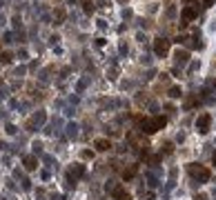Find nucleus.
I'll return each instance as SVG.
<instances>
[{
	"label": "nucleus",
	"mask_w": 216,
	"mask_h": 200,
	"mask_svg": "<svg viewBox=\"0 0 216 200\" xmlns=\"http://www.w3.org/2000/svg\"><path fill=\"white\" fill-rule=\"evenodd\" d=\"M167 125L165 116H154L152 120H140V131L143 133H156L158 129H163Z\"/></svg>",
	"instance_id": "1"
},
{
	"label": "nucleus",
	"mask_w": 216,
	"mask_h": 200,
	"mask_svg": "<svg viewBox=\"0 0 216 200\" xmlns=\"http://www.w3.org/2000/svg\"><path fill=\"white\" fill-rule=\"evenodd\" d=\"M187 171H190V176L194 178V180H210V169L207 167H201V165H196V163H192V165H187Z\"/></svg>",
	"instance_id": "2"
},
{
	"label": "nucleus",
	"mask_w": 216,
	"mask_h": 200,
	"mask_svg": "<svg viewBox=\"0 0 216 200\" xmlns=\"http://www.w3.org/2000/svg\"><path fill=\"white\" fill-rule=\"evenodd\" d=\"M170 45H172L170 38H156L154 40V53L158 58H165V56L170 53Z\"/></svg>",
	"instance_id": "3"
},
{
	"label": "nucleus",
	"mask_w": 216,
	"mask_h": 200,
	"mask_svg": "<svg viewBox=\"0 0 216 200\" xmlns=\"http://www.w3.org/2000/svg\"><path fill=\"white\" fill-rule=\"evenodd\" d=\"M212 127V116L210 113H201L198 118H196V131L198 133H207Z\"/></svg>",
	"instance_id": "4"
},
{
	"label": "nucleus",
	"mask_w": 216,
	"mask_h": 200,
	"mask_svg": "<svg viewBox=\"0 0 216 200\" xmlns=\"http://www.w3.org/2000/svg\"><path fill=\"white\" fill-rule=\"evenodd\" d=\"M174 62H176V67H185L187 62H190V51H187V49H176Z\"/></svg>",
	"instance_id": "5"
},
{
	"label": "nucleus",
	"mask_w": 216,
	"mask_h": 200,
	"mask_svg": "<svg viewBox=\"0 0 216 200\" xmlns=\"http://www.w3.org/2000/svg\"><path fill=\"white\" fill-rule=\"evenodd\" d=\"M196 16H198V9H196V7H192V5H185L183 7V20H187V22H190V20H194V18Z\"/></svg>",
	"instance_id": "6"
},
{
	"label": "nucleus",
	"mask_w": 216,
	"mask_h": 200,
	"mask_svg": "<svg viewBox=\"0 0 216 200\" xmlns=\"http://www.w3.org/2000/svg\"><path fill=\"white\" fill-rule=\"evenodd\" d=\"M69 176L74 178H80V176H85V165H80V163H76V165H71V169H69Z\"/></svg>",
	"instance_id": "7"
},
{
	"label": "nucleus",
	"mask_w": 216,
	"mask_h": 200,
	"mask_svg": "<svg viewBox=\"0 0 216 200\" xmlns=\"http://www.w3.org/2000/svg\"><path fill=\"white\" fill-rule=\"evenodd\" d=\"M94 147H96L98 151H107V149L111 147V142H109L107 138H98L96 142H94Z\"/></svg>",
	"instance_id": "8"
},
{
	"label": "nucleus",
	"mask_w": 216,
	"mask_h": 200,
	"mask_svg": "<svg viewBox=\"0 0 216 200\" xmlns=\"http://www.w3.org/2000/svg\"><path fill=\"white\" fill-rule=\"evenodd\" d=\"M54 16H56V20H54V25H62L65 22V18H67V11L60 7V9H56L54 11Z\"/></svg>",
	"instance_id": "9"
},
{
	"label": "nucleus",
	"mask_w": 216,
	"mask_h": 200,
	"mask_svg": "<svg viewBox=\"0 0 216 200\" xmlns=\"http://www.w3.org/2000/svg\"><path fill=\"white\" fill-rule=\"evenodd\" d=\"M136 171H138V165H131V167H127V169L123 171V178H125V180H131V178L136 176Z\"/></svg>",
	"instance_id": "10"
},
{
	"label": "nucleus",
	"mask_w": 216,
	"mask_h": 200,
	"mask_svg": "<svg viewBox=\"0 0 216 200\" xmlns=\"http://www.w3.org/2000/svg\"><path fill=\"white\" fill-rule=\"evenodd\" d=\"M45 120H47V113H45V111H36V113H34V118H31L34 125H42Z\"/></svg>",
	"instance_id": "11"
},
{
	"label": "nucleus",
	"mask_w": 216,
	"mask_h": 200,
	"mask_svg": "<svg viewBox=\"0 0 216 200\" xmlns=\"http://www.w3.org/2000/svg\"><path fill=\"white\" fill-rule=\"evenodd\" d=\"M36 165H38V160H36V156H25V169H36Z\"/></svg>",
	"instance_id": "12"
},
{
	"label": "nucleus",
	"mask_w": 216,
	"mask_h": 200,
	"mask_svg": "<svg viewBox=\"0 0 216 200\" xmlns=\"http://www.w3.org/2000/svg\"><path fill=\"white\" fill-rule=\"evenodd\" d=\"M87 84H89V76H82V78L78 80V84H76V91L80 93V91H85L87 89Z\"/></svg>",
	"instance_id": "13"
},
{
	"label": "nucleus",
	"mask_w": 216,
	"mask_h": 200,
	"mask_svg": "<svg viewBox=\"0 0 216 200\" xmlns=\"http://www.w3.org/2000/svg\"><path fill=\"white\" fill-rule=\"evenodd\" d=\"M67 136L69 138H76L78 136V125H76V122H69V125H67Z\"/></svg>",
	"instance_id": "14"
},
{
	"label": "nucleus",
	"mask_w": 216,
	"mask_h": 200,
	"mask_svg": "<svg viewBox=\"0 0 216 200\" xmlns=\"http://www.w3.org/2000/svg\"><path fill=\"white\" fill-rule=\"evenodd\" d=\"M11 58H14V56L9 53V51H0V65H9V62H11Z\"/></svg>",
	"instance_id": "15"
},
{
	"label": "nucleus",
	"mask_w": 216,
	"mask_h": 200,
	"mask_svg": "<svg viewBox=\"0 0 216 200\" xmlns=\"http://www.w3.org/2000/svg\"><path fill=\"white\" fill-rule=\"evenodd\" d=\"M82 11H85L87 16L94 14V5H91V0H82Z\"/></svg>",
	"instance_id": "16"
},
{
	"label": "nucleus",
	"mask_w": 216,
	"mask_h": 200,
	"mask_svg": "<svg viewBox=\"0 0 216 200\" xmlns=\"http://www.w3.org/2000/svg\"><path fill=\"white\" fill-rule=\"evenodd\" d=\"M118 51H120V56H127V53H129V45H127L125 40H120V47H118Z\"/></svg>",
	"instance_id": "17"
},
{
	"label": "nucleus",
	"mask_w": 216,
	"mask_h": 200,
	"mask_svg": "<svg viewBox=\"0 0 216 200\" xmlns=\"http://www.w3.org/2000/svg\"><path fill=\"white\" fill-rule=\"evenodd\" d=\"M145 180L149 182V187H156V185H158V178H156L154 174H147V176H145Z\"/></svg>",
	"instance_id": "18"
},
{
	"label": "nucleus",
	"mask_w": 216,
	"mask_h": 200,
	"mask_svg": "<svg viewBox=\"0 0 216 200\" xmlns=\"http://www.w3.org/2000/svg\"><path fill=\"white\" fill-rule=\"evenodd\" d=\"M107 78H109V80H116V78H118V69H116V67H114V69H111V67L107 69Z\"/></svg>",
	"instance_id": "19"
},
{
	"label": "nucleus",
	"mask_w": 216,
	"mask_h": 200,
	"mask_svg": "<svg viewBox=\"0 0 216 200\" xmlns=\"http://www.w3.org/2000/svg\"><path fill=\"white\" fill-rule=\"evenodd\" d=\"M138 27H140V29H149V20H147V18H138Z\"/></svg>",
	"instance_id": "20"
},
{
	"label": "nucleus",
	"mask_w": 216,
	"mask_h": 200,
	"mask_svg": "<svg viewBox=\"0 0 216 200\" xmlns=\"http://www.w3.org/2000/svg\"><path fill=\"white\" fill-rule=\"evenodd\" d=\"M94 45H96V47H100V49H102V47L107 45V38H102V36H98L96 40H94Z\"/></svg>",
	"instance_id": "21"
},
{
	"label": "nucleus",
	"mask_w": 216,
	"mask_h": 200,
	"mask_svg": "<svg viewBox=\"0 0 216 200\" xmlns=\"http://www.w3.org/2000/svg\"><path fill=\"white\" fill-rule=\"evenodd\" d=\"M123 20H131V18H134V11H131V9H123Z\"/></svg>",
	"instance_id": "22"
},
{
	"label": "nucleus",
	"mask_w": 216,
	"mask_h": 200,
	"mask_svg": "<svg viewBox=\"0 0 216 200\" xmlns=\"http://www.w3.org/2000/svg\"><path fill=\"white\" fill-rule=\"evenodd\" d=\"M183 96V93H181V89H178V87H172L170 89V98H181Z\"/></svg>",
	"instance_id": "23"
},
{
	"label": "nucleus",
	"mask_w": 216,
	"mask_h": 200,
	"mask_svg": "<svg viewBox=\"0 0 216 200\" xmlns=\"http://www.w3.org/2000/svg\"><path fill=\"white\" fill-rule=\"evenodd\" d=\"M25 73H27V67L22 65V67H18V69H16V73H14V76H16V78H22Z\"/></svg>",
	"instance_id": "24"
},
{
	"label": "nucleus",
	"mask_w": 216,
	"mask_h": 200,
	"mask_svg": "<svg viewBox=\"0 0 216 200\" xmlns=\"http://www.w3.org/2000/svg\"><path fill=\"white\" fill-rule=\"evenodd\" d=\"M172 142H165V145H163V149H161V154H172Z\"/></svg>",
	"instance_id": "25"
},
{
	"label": "nucleus",
	"mask_w": 216,
	"mask_h": 200,
	"mask_svg": "<svg viewBox=\"0 0 216 200\" xmlns=\"http://www.w3.org/2000/svg\"><path fill=\"white\" fill-rule=\"evenodd\" d=\"M140 62H143V65H152V56H149V53H143V56H140Z\"/></svg>",
	"instance_id": "26"
},
{
	"label": "nucleus",
	"mask_w": 216,
	"mask_h": 200,
	"mask_svg": "<svg viewBox=\"0 0 216 200\" xmlns=\"http://www.w3.org/2000/svg\"><path fill=\"white\" fill-rule=\"evenodd\" d=\"M165 16H167V18H174V16H176V7H174V5H172V7H167Z\"/></svg>",
	"instance_id": "27"
},
{
	"label": "nucleus",
	"mask_w": 216,
	"mask_h": 200,
	"mask_svg": "<svg viewBox=\"0 0 216 200\" xmlns=\"http://www.w3.org/2000/svg\"><path fill=\"white\" fill-rule=\"evenodd\" d=\"M18 58H20V60H27V58H29V51H27V49H20V51H18Z\"/></svg>",
	"instance_id": "28"
},
{
	"label": "nucleus",
	"mask_w": 216,
	"mask_h": 200,
	"mask_svg": "<svg viewBox=\"0 0 216 200\" xmlns=\"http://www.w3.org/2000/svg\"><path fill=\"white\" fill-rule=\"evenodd\" d=\"M136 40H138V42H147V36H145V31H138V33H136Z\"/></svg>",
	"instance_id": "29"
},
{
	"label": "nucleus",
	"mask_w": 216,
	"mask_h": 200,
	"mask_svg": "<svg viewBox=\"0 0 216 200\" xmlns=\"http://www.w3.org/2000/svg\"><path fill=\"white\" fill-rule=\"evenodd\" d=\"M96 27H98L100 31H105L107 29V20H96Z\"/></svg>",
	"instance_id": "30"
},
{
	"label": "nucleus",
	"mask_w": 216,
	"mask_h": 200,
	"mask_svg": "<svg viewBox=\"0 0 216 200\" xmlns=\"http://www.w3.org/2000/svg\"><path fill=\"white\" fill-rule=\"evenodd\" d=\"M38 151H42V142L36 140V142H34V154H38Z\"/></svg>",
	"instance_id": "31"
},
{
	"label": "nucleus",
	"mask_w": 216,
	"mask_h": 200,
	"mask_svg": "<svg viewBox=\"0 0 216 200\" xmlns=\"http://www.w3.org/2000/svg\"><path fill=\"white\" fill-rule=\"evenodd\" d=\"M2 40H5V42H14V33H11V31H7V33L2 36Z\"/></svg>",
	"instance_id": "32"
},
{
	"label": "nucleus",
	"mask_w": 216,
	"mask_h": 200,
	"mask_svg": "<svg viewBox=\"0 0 216 200\" xmlns=\"http://www.w3.org/2000/svg\"><path fill=\"white\" fill-rule=\"evenodd\" d=\"M82 158H85V160H89V158H94V151H89V149H85V151H82V154H80Z\"/></svg>",
	"instance_id": "33"
},
{
	"label": "nucleus",
	"mask_w": 216,
	"mask_h": 200,
	"mask_svg": "<svg viewBox=\"0 0 216 200\" xmlns=\"http://www.w3.org/2000/svg\"><path fill=\"white\" fill-rule=\"evenodd\" d=\"M58 40H60V36H56V33H54V36L49 38V45H54V47H56V45H58Z\"/></svg>",
	"instance_id": "34"
},
{
	"label": "nucleus",
	"mask_w": 216,
	"mask_h": 200,
	"mask_svg": "<svg viewBox=\"0 0 216 200\" xmlns=\"http://www.w3.org/2000/svg\"><path fill=\"white\" fill-rule=\"evenodd\" d=\"M196 69H201V62H198V60H194V62L190 65V71H196Z\"/></svg>",
	"instance_id": "35"
},
{
	"label": "nucleus",
	"mask_w": 216,
	"mask_h": 200,
	"mask_svg": "<svg viewBox=\"0 0 216 200\" xmlns=\"http://www.w3.org/2000/svg\"><path fill=\"white\" fill-rule=\"evenodd\" d=\"M194 104H196V98H190V100H187V102H185V109H192V107H194Z\"/></svg>",
	"instance_id": "36"
},
{
	"label": "nucleus",
	"mask_w": 216,
	"mask_h": 200,
	"mask_svg": "<svg viewBox=\"0 0 216 200\" xmlns=\"http://www.w3.org/2000/svg\"><path fill=\"white\" fill-rule=\"evenodd\" d=\"M7 133H9V136H14V133H16V127H14V125H7Z\"/></svg>",
	"instance_id": "37"
},
{
	"label": "nucleus",
	"mask_w": 216,
	"mask_h": 200,
	"mask_svg": "<svg viewBox=\"0 0 216 200\" xmlns=\"http://www.w3.org/2000/svg\"><path fill=\"white\" fill-rule=\"evenodd\" d=\"M22 189H31V182L27 178H22Z\"/></svg>",
	"instance_id": "38"
},
{
	"label": "nucleus",
	"mask_w": 216,
	"mask_h": 200,
	"mask_svg": "<svg viewBox=\"0 0 216 200\" xmlns=\"http://www.w3.org/2000/svg\"><path fill=\"white\" fill-rule=\"evenodd\" d=\"M214 2H216V0H203V5H205V7H212Z\"/></svg>",
	"instance_id": "39"
},
{
	"label": "nucleus",
	"mask_w": 216,
	"mask_h": 200,
	"mask_svg": "<svg viewBox=\"0 0 216 200\" xmlns=\"http://www.w3.org/2000/svg\"><path fill=\"white\" fill-rule=\"evenodd\" d=\"M98 5L100 7H109V0H98Z\"/></svg>",
	"instance_id": "40"
},
{
	"label": "nucleus",
	"mask_w": 216,
	"mask_h": 200,
	"mask_svg": "<svg viewBox=\"0 0 216 200\" xmlns=\"http://www.w3.org/2000/svg\"><path fill=\"white\" fill-rule=\"evenodd\" d=\"M196 200H207V198H205L203 194H198V196H196Z\"/></svg>",
	"instance_id": "41"
},
{
	"label": "nucleus",
	"mask_w": 216,
	"mask_h": 200,
	"mask_svg": "<svg viewBox=\"0 0 216 200\" xmlns=\"http://www.w3.org/2000/svg\"><path fill=\"white\" fill-rule=\"evenodd\" d=\"M116 2H120V5H125V2H129V0H116Z\"/></svg>",
	"instance_id": "42"
},
{
	"label": "nucleus",
	"mask_w": 216,
	"mask_h": 200,
	"mask_svg": "<svg viewBox=\"0 0 216 200\" xmlns=\"http://www.w3.org/2000/svg\"><path fill=\"white\" fill-rule=\"evenodd\" d=\"M183 2H185V5H190V2H192V0H183Z\"/></svg>",
	"instance_id": "43"
},
{
	"label": "nucleus",
	"mask_w": 216,
	"mask_h": 200,
	"mask_svg": "<svg viewBox=\"0 0 216 200\" xmlns=\"http://www.w3.org/2000/svg\"><path fill=\"white\" fill-rule=\"evenodd\" d=\"M212 160H214V165H216V154H214V158H212Z\"/></svg>",
	"instance_id": "44"
},
{
	"label": "nucleus",
	"mask_w": 216,
	"mask_h": 200,
	"mask_svg": "<svg viewBox=\"0 0 216 200\" xmlns=\"http://www.w3.org/2000/svg\"><path fill=\"white\" fill-rule=\"evenodd\" d=\"M0 87H2V78H0Z\"/></svg>",
	"instance_id": "45"
},
{
	"label": "nucleus",
	"mask_w": 216,
	"mask_h": 200,
	"mask_svg": "<svg viewBox=\"0 0 216 200\" xmlns=\"http://www.w3.org/2000/svg\"><path fill=\"white\" fill-rule=\"evenodd\" d=\"M114 200H116V198H114Z\"/></svg>",
	"instance_id": "46"
}]
</instances>
